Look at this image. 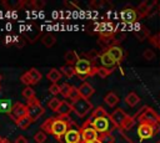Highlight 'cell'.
<instances>
[{
	"label": "cell",
	"mask_w": 160,
	"mask_h": 143,
	"mask_svg": "<svg viewBox=\"0 0 160 143\" xmlns=\"http://www.w3.org/2000/svg\"><path fill=\"white\" fill-rule=\"evenodd\" d=\"M129 143H160V123H136L129 131H120Z\"/></svg>",
	"instance_id": "obj_1"
},
{
	"label": "cell",
	"mask_w": 160,
	"mask_h": 143,
	"mask_svg": "<svg viewBox=\"0 0 160 143\" xmlns=\"http://www.w3.org/2000/svg\"><path fill=\"white\" fill-rule=\"evenodd\" d=\"M71 119L69 117H51L48 118L42 124H41V129L45 133H50L52 136H55L58 139H61L64 137V134L69 131V122Z\"/></svg>",
	"instance_id": "obj_2"
},
{
	"label": "cell",
	"mask_w": 160,
	"mask_h": 143,
	"mask_svg": "<svg viewBox=\"0 0 160 143\" xmlns=\"http://www.w3.org/2000/svg\"><path fill=\"white\" fill-rule=\"evenodd\" d=\"M75 72L80 78H86L89 76H94L96 75L98 71V66H95V63L92 61H90L89 58H80L76 63H75Z\"/></svg>",
	"instance_id": "obj_3"
},
{
	"label": "cell",
	"mask_w": 160,
	"mask_h": 143,
	"mask_svg": "<svg viewBox=\"0 0 160 143\" xmlns=\"http://www.w3.org/2000/svg\"><path fill=\"white\" fill-rule=\"evenodd\" d=\"M136 119V123H160V114H158L151 107L144 106L134 116Z\"/></svg>",
	"instance_id": "obj_4"
},
{
	"label": "cell",
	"mask_w": 160,
	"mask_h": 143,
	"mask_svg": "<svg viewBox=\"0 0 160 143\" xmlns=\"http://www.w3.org/2000/svg\"><path fill=\"white\" fill-rule=\"evenodd\" d=\"M90 124L94 127V129L99 133V134H105V133H111V131L115 127V124L112 123L110 116L108 117H100V118H91L89 119Z\"/></svg>",
	"instance_id": "obj_5"
},
{
	"label": "cell",
	"mask_w": 160,
	"mask_h": 143,
	"mask_svg": "<svg viewBox=\"0 0 160 143\" xmlns=\"http://www.w3.org/2000/svg\"><path fill=\"white\" fill-rule=\"evenodd\" d=\"M71 107H72V111L79 116V117H84L86 116L91 109H92V103L86 99V98H78L75 99L72 103H71Z\"/></svg>",
	"instance_id": "obj_6"
},
{
	"label": "cell",
	"mask_w": 160,
	"mask_h": 143,
	"mask_svg": "<svg viewBox=\"0 0 160 143\" xmlns=\"http://www.w3.org/2000/svg\"><path fill=\"white\" fill-rule=\"evenodd\" d=\"M26 108H28V117H29L32 122H35L36 119H39L40 116H42L44 112H45L44 107L41 106V103H40L36 98L28 101Z\"/></svg>",
	"instance_id": "obj_7"
},
{
	"label": "cell",
	"mask_w": 160,
	"mask_h": 143,
	"mask_svg": "<svg viewBox=\"0 0 160 143\" xmlns=\"http://www.w3.org/2000/svg\"><path fill=\"white\" fill-rule=\"evenodd\" d=\"M80 133L84 142H98L99 139V133L94 129V127L90 124L89 121H86L82 124V127L80 128Z\"/></svg>",
	"instance_id": "obj_8"
},
{
	"label": "cell",
	"mask_w": 160,
	"mask_h": 143,
	"mask_svg": "<svg viewBox=\"0 0 160 143\" xmlns=\"http://www.w3.org/2000/svg\"><path fill=\"white\" fill-rule=\"evenodd\" d=\"M9 116L16 122V121H19L20 118L28 116V108H26L25 104H22V103H20V102H16V103L12 104V108H11V112H10Z\"/></svg>",
	"instance_id": "obj_9"
},
{
	"label": "cell",
	"mask_w": 160,
	"mask_h": 143,
	"mask_svg": "<svg viewBox=\"0 0 160 143\" xmlns=\"http://www.w3.org/2000/svg\"><path fill=\"white\" fill-rule=\"evenodd\" d=\"M59 141H62V143H82V137L79 129H69L64 137Z\"/></svg>",
	"instance_id": "obj_10"
},
{
	"label": "cell",
	"mask_w": 160,
	"mask_h": 143,
	"mask_svg": "<svg viewBox=\"0 0 160 143\" xmlns=\"http://www.w3.org/2000/svg\"><path fill=\"white\" fill-rule=\"evenodd\" d=\"M105 51H108V53L116 61V63L120 65V62H121L122 58H124V51H122V48H121L119 45H116V44L110 45Z\"/></svg>",
	"instance_id": "obj_11"
},
{
	"label": "cell",
	"mask_w": 160,
	"mask_h": 143,
	"mask_svg": "<svg viewBox=\"0 0 160 143\" xmlns=\"http://www.w3.org/2000/svg\"><path fill=\"white\" fill-rule=\"evenodd\" d=\"M129 114H126L121 108H118V109H115L111 114H110V118H111V121H112V123L115 124V127L116 128H121V126H122V123L125 122V119H126V117H128Z\"/></svg>",
	"instance_id": "obj_12"
},
{
	"label": "cell",
	"mask_w": 160,
	"mask_h": 143,
	"mask_svg": "<svg viewBox=\"0 0 160 143\" xmlns=\"http://www.w3.org/2000/svg\"><path fill=\"white\" fill-rule=\"evenodd\" d=\"M120 17L124 22H128V24H132L136 21L138 19V12L135 9H131V7H128V9H124L121 12H120Z\"/></svg>",
	"instance_id": "obj_13"
},
{
	"label": "cell",
	"mask_w": 160,
	"mask_h": 143,
	"mask_svg": "<svg viewBox=\"0 0 160 143\" xmlns=\"http://www.w3.org/2000/svg\"><path fill=\"white\" fill-rule=\"evenodd\" d=\"M99 34L101 36V39H110L115 35V30H114V26L110 22H104L100 25L99 27Z\"/></svg>",
	"instance_id": "obj_14"
},
{
	"label": "cell",
	"mask_w": 160,
	"mask_h": 143,
	"mask_svg": "<svg viewBox=\"0 0 160 143\" xmlns=\"http://www.w3.org/2000/svg\"><path fill=\"white\" fill-rule=\"evenodd\" d=\"M99 60H100V62H101V66L102 67H106V68H110V70H112L118 63H116V61L108 53V51H104V52H101L100 53V56H99Z\"/></svg>",
	"instance_id": "obj_15"
},
{
	"label": "cell",
	"mask_w": 160,
	"mask_h": 143,
	"mask_svg": "<svg viewBox=\"0 0 160 143\" xmlns=\"http://www.w3.org/2000/svg\"><path fill=\"white\" fill-rule=\"evenodd\" d=\"M79 92H80V97L89 99V98L94 95L95 90H94V87H92L89 82H82V83L80 85V87H79Z\"/></svg>",
	"instance_id": "obj_16"
},
{
	"label": "cell",
	"mask_w": 160,
	"mask_h": 143,
	"mask_svg": "<svg viewBox=\"0 0 160 143\" xmlns=\"http://www.w3.org/2000/svg\"><path fill=\"white\" fill-rule=\"evenodd\" d=\"M64 58H65L66 63H68V65H71V66H75V63L80 60L79 55H78V53H76V51H74V50L68 51V52L64 55Z\"/></svg>",
	"instance_id": "obj_17"
},
{
	"label": "cell",
	"mask_w": 160,
	"mask_h": 143,
	"mask_svg": "<svg viewBox=\"0 0 160 143\" xmlns=\"http://www.w3.org/2000/svg\"><path fill=\"white\" fill-rule=\"evenodd\" d=\"M71 111H72L71 103L68 102V101H62L60 108L58 109V113L60 114V117H69V114H70Z\"/></svg>",
	"instance_id": "obj_18"
},
{
	"label": "cell",
	"mask_w": 160,
	"mask_h": 143,
	"mask_svg": "<svg viewBox=\"0 0 160 143\" xmlns=\"http://www.w3.org/2000/svg\"><path fill=\"white\" fill-rule=\"evenodd\" d=\"M104 101H105V103L109 106V107H115L118 103H119V97H118V95L116 93H114V92H109L105 97H104Z\"/></svg>",
	"instance_id": "obj_19"
},
{
	"label": "cell",
	"mask_w": 160,
	"mask_h": 143,
	"mask_svg": "<svg viewBox=\"0 0 160 143\" xmlns=\"http://www.w3.org/2000/svg\"><path fill=\"white\" fill-rule=\"evenodd\" d=\"M46 78L49 81H51L52 83H56L60 78H61V72L58 70V68H50V71L48 72L46 75Z\"/></svg>",
	"instance_id": "obj_20"
},
{
	"label": "cell",
	"mask_w": 160,
	"mask_h": 143,
	"mask_svg": "<svg viewBox=\"0 0 160 143\" xmlns=\"http://www.w3.org/2000/svg\"><path fill=\"white\" fill-rule=\"evenodd\" d=\"M125 102H126L128 106H130V107H135V106L140 102V97H139L135 92H130V93L125 97Z\"/></svg>",
	"instance_id": "obj_21"
},
{
	"label": "cell",
	"mask_w": 160,
	"mask_h": 143,
	"mask_svg": "<svg viewBox=\"0 0 160 143\" xmlns=\"http://www.w3.org/2000/svg\"><path fill=\"white\" fill-rule=\"evenodd\" d=\"M135 124H136L135 117H134V116H128L126 119H125V122L122 123V126H121V128H120L119 131H129V129H131Z\"/></svg>",
	"instance_id": "obj_22"
},
{
	"label": "cell",
	"mask_w": 160,
	"mask_h": 143,
	"mask_svg": "<svg viewBox=\"0 0 160 143\" xmlns=\"http://www.w3.org/2000/svg\"><path fill=\"white\" fill-rule=\"evenodd\" d=\"M11 108H12V104H11V102L9 99H6V98L0 99V113H8V114H10Z\"/></svg>",
	"instance_id": "obj_23"
},
{
	"label": "cell",
	"mask_w": 160,
	"mask_h": 143,
	"mask_svg": "<svg viewBox=\"0 0 160 143\" xmlns=\"http://www.w3.org/2000/svg\"><path fill=\"white\" fill-rule=\"evenodd\" d=\"M41 42L44 44V46H46V47H51V46L55 45L56 39H55V36L51 35V34H45V35L42 36V39H41Z\"/></svg>",
	"instance_id": "obj_24"
},
{
	"label": "cell",
	"mask_w": 160,
	"mask_h": 143,
	"mask_svg": "<svg viewBox=\"0 0 160 143\" xmlns=\"http://www.w3.org/2000/svg\"><path fill=\"white\" fill-rule=\"evenodd\" d=\"M28 73L30 75V77H31V81H32V85H36L40 80H41V73H40V71L39 70H36L35 67H32V68H30L29 71H28Z\"/></svg>",
	"instance_id": "obj_25"
},
{
	"label": "cell",
	"mask_w": 160,
	"mask_h": 143,
	"mask_svg": "<svg viewBox=\"0 0 160 143\" xmlns=\"http://www.w3.org/2000/svg\"><path fill=\"white\" fill-rule=\"evenodd\" d=\"M61 99H59L58 97H52L49 102H48V107L51 109V111H54V112H58V109L60 108V106H61Z\"/></svg>",
	"instance_id": "obj_26"
},
{
	"label": "cell",
	"mask_w": 160,
	"mask_h": 143,
	"mask_svg": "<svg viewBox=\"0 0 160 143\" xmlns=\"http://www.w3.org/2000/svg\"><path fill=\"white\" fill-rule=\"evenodd\" d=\"M60 72H62L65 76H68V77H72L74 75H76V72H75V67L74 66H71V65H64V66H61V68H60Z\"/></svg>",
	"instance_id": "obj_27"
},
{
	"label": "cell",
	"mask_w": 160,
	"mask_h": 143,
	"mask_svg": "<svg viewBox=\"0 0 160 143\" xmlns=\"http://www.w3.org/2000/svg\"><path fill=\"white\" fill-rule=\"evenodd\" d=\"M98 143H115V137L111 133H105V134H99Z\"/></svg>",
	"instance_id": "obj_28"
},
{
	"label": "cell",
	"mask_w": 160,
	"mask_h": 143,
	"mask_svg": "<svg viewBox=\"0 0 160 143\" xmlns=\"http://www.w3.org/2000/svg\"><path fill=\"white\" fill-rule=\"evenodd\" d=\"M32 123V121L26 116V117H22V118H20L19 121H16V126L20 128V129H26L30 124Z\"/></svg>",
	"instance_id": "obj_29"
},
{
	"label": "cell",
	"mask_w": 160,
	"mask_h": 143,
	"mask_svg": "<svg viewBox=\"0 0 160 143\" xmlns=\"http://www.w3.org/2000/svg\"><path fill=\"white\" fill-rule=\"evenodd\" d=\"M109 114L106 113V111L101 107V106H99V107H96L94 111H92V116H91V118H100V117H108Z\"/></svg>",
	"instance_id": "obj_30"
},
{
	"label": "cell",
	"mask_w": 160,
	"mask_h": 143,
	"mask_svg": "<svg viewBox=\"0 0 160 143\" xmlns=\"http://www.w3.org/2000/svg\"><path fill=\"white\" fill-rule=\"evenodd\" d=\"M111 72H112V70H110V68H106V67H102V66H98L96 75L100 76L101 78H106Z\"/></svg>",
	"instance_id": "obj_31"
},
{
	"label": "cell",
	"mask_w": 160,
	"mask_h": 143,
	"mask_svg": "<svg viewBox=\"0 0 160 143\" xmlns=\"http://www.w3.org/2000/svg\"><path fill=\"white\" fill-rule=\"evenodd\" d=\"M71 87H72V86H70L69 83H62V85L60 86V95H61L64 98H69Z\"/></svg>",
	"instance_id": "obj_32"
},
{
	"label": "cell",
	"mask_w": 160,
	"mask_h": 143,
	"mask_svg": "<svg viewBox=\"0 0 160 143\" xmlns=\"http://www.w3.org/2000/svg\"><path fill=\"white\" fill-rule=\"evenodd\" d=\"M22 97L26 98L28 101L34 99V98H35V91H34L31 87H25V88L22 90Z\"/></svg>",
	"instance_id": "obj_33"
},
{
	"label": "cell",
	"mask_w": 160,
	"mask_h": 143,
	"mask_svg": "<svg viewBox=\"0 0 160 143\" xmlns=\"http://www.w3.org/2000/svg\"><path fill=\"white\" fill-rule=\"evenodd\" d=\"M20 81L26 86V87H30V86H32V81H31V77H30V75L28 73V71L25 72V73H22L21 75V77H20Z\"/></svg>",
	"instance_id": "obj_34"
},
{
	"label": "cell",
	"mask_w": 160,
	"mask_h": 143,
	"mask_svg": "<svg viewBox=\"0 0 160 143\" xmlns=\"http://www.w3.org/2000/svg\"><path fill=\"white\" fill-rule=\"evenodd\" d=\"M34 139H35L36 143H44L46 141V133L44 131H39L38 133H35Z\"/></svg>",
	"instance_id": "obj_35"
},
{
	"label": "cell",
	"mask_w": 160,
	"mask_h": 143,
	"mask_svg": "<svg viewBox=\"0 0 160 143\" xmlns=\"http://www.w3.org/2000/svg\"><path fill=\"white\" fill-rule=\"evenodd\" d=\"M69 98L70 101H75L78 98H80V92H79V87H71V91H70V95H69Z\"/></svg>",
	"instance_id": "obj_36"
},
{
	"label": "cell",
	"mask_w": 160,
	"mask_h": 143,
	"mask_svg": "<svg viewBox=\"0 0 160 143\" xmlns=\"http://www.w3.org/2000/svg\"><path fill=\"white\" fill-rule=\"evenodd\" d=\"M49 92H50L52 96H55V97H56V95H59V93H60V86H59L58 83H52V85L49 87Z\"/></svg>",
	"instance_id": "obj_37"
},
{
	"label": "cell",
	"mask_w": 160,
	"mask_h": 143,
	"mask_svg": "<svg viewBox=\"0 0 160 143\" xmlns=\"http://www.w3.org/2000/svg\"><path fill=\"white\" fill-rule=\"evenodd\" d=\"M142 56L145 57V60H152L154 57H155V52L152 51V50H145L144 51V53H142Z\"/></svg>",
	"instance_id": "obj_38"
},
{
	"label": "cell",
	"mask_w": 160,
	"mask_h": 143,
	"mask_svg": "<svg viewBox=\"0 0 160 143\" xmlns=\"http://www.w3.org/2000/svg\"><path fill=\"white\" fill-rule=\"evenodd\" d=\"M31 5L35 6V7H38V9H41V7L45 5V2H44V1H38V0H36V1H32Z\"/></svg>",
	"instance_id": "obj_39"
},
{
	"label": "cell",
	"mask_w": 160,
	"mask_h": 143,
	"mask_svg": "<svg viewBox=\"0 0 160 143\" xmlns=\"http://www.w3.org/2000/svg\"><path fill=\"white\" fill-rule=\"evenodd\" d=\"M14 143H28V139H26L25 137L20 136V137H18V138L15 139V142H14Z\"/></svg>",
	"instance_id": "obj_40"
},
{
	"label": "cell",
	"mask_w": 160,
	"mask_h": 143,
	"mask_svg": "<svg viewBox=\"0 0 160 143\" xmlns=\"http://www.w3.org/2000/svg\"><path fill=\"white\" fill-rule=\"evenodd\" d=\"M156 45H158V47L160 48V34L156 36Z\"/></svg>",
	"instance_id": "obj_41"
},
{
	"label": "cell",
	"mask_w": 160,
	"mask_h": 143,
	"mask_svg": "<svg viewBox=\"0 0 160 143\" xmlns=\"http://www.w3.org/2000/svg\"><path fill=\"white\" fill-rule=\"evenodd\" d=\"M82 143H98V142H82Z\"/></svg>",
	"instance_id": "obj_42"
},
{
	"label": "cell",
	"mask_w": 160,
	"mask_h": 143,
	"mask_svg": "<svg viewBox=\"0 0 160 143\" xmlns=\"http://www.w3.org/2000/svg\"><path fill=\"white\" fill-rule=\"evenodd\" d=\"M0 81H1V75H0Z\"/></svg>",
	"instance_id": "obj_43"
},
{
	"label": "cell",
	"mask_w": 160,
	"mask_h": 143,
	"mask_svg": "<svg viewBox=\"0 0 160 143\" xmlns=\"http://www.w3.org/2000/svg\"><path fill=\"white\" fill-rule=\"evenodd\" d=\"M0 90H1V86H0Z\"/></svg>",
	"instance_id": "obj_44"
}]
</instances>
